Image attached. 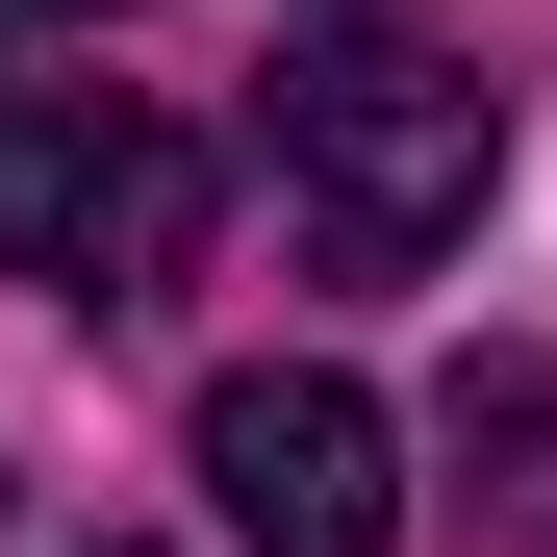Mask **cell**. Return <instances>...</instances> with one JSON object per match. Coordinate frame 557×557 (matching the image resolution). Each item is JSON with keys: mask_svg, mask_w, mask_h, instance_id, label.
Wrapping results in <instances>:
<instances>
[{"mask_svg": "<svg viewBox=\"0 0 557 557\" xmlns=\"http://www.w3.org/2000/svg\"><path fill=\"white\" fill-rule=\"evenodd\" d=\"M253 152H278V203H305L330 278H431L482 228V177H507V102L456 51H406V26H305L253 76Z\"/></svg>", "mask_w": 557, "mask_h": 557, "instance_id": "1", "label": "cell"}, {"mask_svg": "<svg viewBox=\"0 0 557 557\" xmlns=\"http://www.w3.org/2000/svg\"><path fill=\"white\" fill-rule=\"evenodd\" d=\"M177 253H203V152H177L127 76H0V278L152 305Z\"/></svg>", "mask_w": 557, "mask_h": 557, "instance_id": "2", "label": "cell"}, {"mask_svg": "<svg viewBox=\"0 0 557 557\" xmlns=\"http://www.w3.org/2000/svg\"><path fill=\"white\" fill-rule=\"evenodd\" d=\"M203 507L228 557H406V456L330 355H253V381H203Z\"/></svg>", "mask_w": 557, "mask_h": 557, "instance_id": "3", "label": "cell"}]
</instances>
